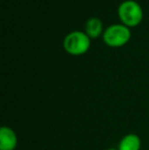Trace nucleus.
Returning <instances> with one entry per match:
<instances>
[{
	"mask_svg": "<svg viewBox=\"0 0 149 150\" xmlns=\"http://www.w3.org/2000/svg\"><path fill=\"white\" fill-rule=\"evenodd\" d=\"M141 139L136 134H128L121 138L117 150H140Z\"/></svg>",
	"mask_w": 149,
	"mask_h": 150,
	"instance_id": "423d86ee",
	"label": "nucleus"
},
{
	"mask_svg": "<svg viewBox=\"0 0 149 150\" xmlns=\"http://www.w3.org/2000/svg\"><path fill=\"white\" fill-rule=\"evenodd\" d=\"M106 150H117V149H114V148H109V149H106Z\"/></svg>",
	"mask_w": 149,
	"mask_h": 150,
	"instance_id": "0eeeda50",
	"label": "nucleus"
},
{
	"mask_svg": "<svg viewBox=\"0 0 149 150\" xmlns=\"http://www.w3.org/2000/svg\"><path fill=\"white\" fill-rule=\"evenodd\" d=\"M18 146V137L12 129L2 127L0 130V150H14Z\"/></svg>",
	"mask_w": 149,
	"mask_h": 150,
	"instance_id": "20e7f679",
	"label": "nucleus"
},
{
	"mask_svg": "<svg viewBox=\"0 0 149 150\" xmlns=\"http://www.w3.org/2000/svg\"><path fill=\"white\" fill-rule=\"evenodd\" d=\"M117 14L124 25L129 28L136 27L143 18V9L136 0H124L117 7Z\"/></svg>",
	"mask_w": 149,
	"mask_h": 150,
	"instance_id": "f257e3e1",
	"label": "nucleus"
},
{
	"mask_svg": "<svg viewBox=\"0 0 149 150\" xmlns=\"http://www.w3.org/2000/svg\"><path fill=\"white\" fill-rule=\"evenodd\" d=\"M91 38L82 31H72L66 34L62 42L64 50L72 55H81L89 50Z\"/></svg>",
	"mask_w": 149,
	"mask_h": 150,
	"instance_id": "f03ea898",
	"label": "nucleus"
},
{
	"mask_svg": "<svg viewBox=\"0 0 149 150\" xmlns=\"http://www.w3.org/2000/svg\"><path fill=\"white\" fill-rule=\"evenodd\" d=\"M130 28L123 23L112 24L108 26L102 34V39L105 44L112 47H119L125 45L131 39Z\"/></svg>",
	"mask_w": 149,
	"mask_h": 150,
	"instance_id": "7ed1b4c3",
	"label": "nucleus"
},
{
	"mask_svg": "<svg viewBox=\"0 0 149 150\" xmlns=\"http://www.w3.org/2000/svg\"><path fill=\"white\" fill-rule=\"evenodd\" d=\"M103 24L100 18L96 16H92L87 20L85 24V33L90 38H97L101 34H103Z\"/></svg>",
	"mask_w": 149,
	"mask_h": 150,
	"instance_id": "39448f33",
	"label": "nucleus"
}]
</instances>
